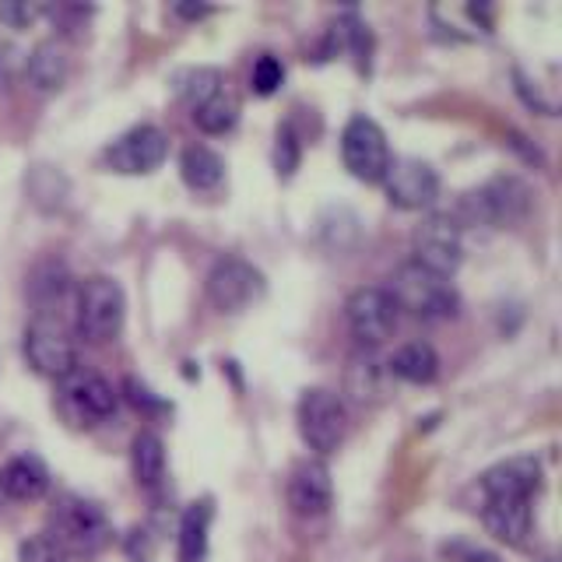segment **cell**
<instances>
[{
	"label": "cell",
	"instance_id": "1",
	"mask_svg": "<svg viewBox=\"0 0 562 562\" xmlns=\"http://www.w3.org/2000/svg\"><path fill=\"white\" fill-rule=\"evenodd\" d=\"M386 292L397 310H408L418 321H450L461 310V295L450 285V278L418 268L415 260L401 263Z\"/></svg>",
	"mask_w": 562,
	"mask_h": 562
},
{
	"label": "cell",
	"instance_id": "2",
	"mask_svg": "<svg viewBox=\"0 0 562 562\" xmlns=\"http://www.w3.org/2000/svg\"><path fill=\"white\" fill-rule=\"evenodd\" d=\"M49 538L60 544L64 552L75 555H95L113 541L110 517L102 514V506L81 496H64L49 514Z\"/></svg>",
	"mask_w": 562,
	"mask_h": 562
},
{
	"label": "cell",
	"instance_id": "3",
	"mask_svg": "<svg viewBox=\"0 0 562 562\" xmlns=\"http://www.w3.org/2000/svg\"><path fill=\"white\" fill-rule=\"evenodd\" d=\"M123 316H127V299H123V289L113 278L95 274L81 281L75 299V327L85 341H113L123 330Z\"/></svg>",
	"mask_w": 562,
	"mask_h": 562
},
{
	"label": "cell",
	"instance_id": "4",
	"mask_svg": "<svg viewBox=\"0 0 562 562\" xmlns=\"http://www.w3.org/2000/svg\"><path fill=\"white\" fill-rule=\"evenodd\" d=\"M464 218L474 225H492V228H506L527 218L531 211V190L517 176H496L485 187L471 190L461 198Z\"/></svg>",
	"mask_w": 562,
	"mask_h": 562
},
{
	"label": "cell",
	"instance_id": "5",
	"mask_svg": "<svg viewBox=\"0 0 562 562\" xmlns=\"http://www.w3.org/2000/svg\"><path fill=\"white\" fill-rule=\"evenodd\" d=\"M295 422H299V436H303V443L316 457H327V453L338 450L345 432H348L345 401L334 391H324V386H313V391H306L303 397H299Z\"/></svg>",
	"mask_w": 562,
	"mask_h": 562
},
{
	"label": "cell",
	"instance_id": "6",
	"mask_svg": "<svg viewBox=\"0 0 562 562\" xmlns=\"http://www.w3.org/2000/svg\"><path fill=\"white\" fill-rule=\"evenodd\" d=\"M341 158L356 180L383 183L386 169H391V145H386L380 123L369 116H351L341 131Z\"/></svg>",
	"mask_w": 562,
	"mask_h": 562
},
{
	"label": "cell",
	"instance_id": "7",
	"mask_svg": "<svg viewBox=\"0 0 562 562\" xmlns=\"http://www.w3.org/2000/svg\"><path fill=\"white\" fill-rule=\"evenodd\" d=\"M263 292H268V281H263V274L250 260L222 257V260H215V268L207 271V299L218 313L250 310L260 303Z\"/></svg>",
	"mask_w": 562,
	"mask_h": 562
},
{
	"label": "cell",
	"instance_id": "8",
	"mask_svg": "<svg viewBox=\"0 0 562 562\" xmlns=\"http://www.w3.org/2000/svg\"><path fill=\"white\" fill-rule=\"evenodd\" d=\"M345 316H348L351 334H356V341L366 348L383 345L397 327V306H394L391 292L380 289V285L351 292L348 303H345Z\"/></svg>",
	"mask_w": 562,
	"mask_h": 562
},
{
	"label": "cell",
	"instance_id": "9",
	"mask_svg": "<svg viewBox=\"0 0 562 562\" xmlns=\"http://www.w3.org/2000/svg\"><path fill=\"white\" fill-rule=\"evenodd\" d=\"M412 250H415L418 268L450 278L457 268H461V257H464L461 225H457L450 215H429L426 222L415 228Z\"/></svg>",
	"mask_w": 562,
	"mask_h": 562
},
{
	"label": "cell",
	"instance_id": "10",
	"mask_svg": "<svg viewBox=\"0 0 562 562\" xmlns=\"http://www.w3.org/2000/svg\"><path fill=\"white\" fill-rule=\"evenodd\" d=\"M166 151H169L166 134L151 127V123H140V127L120 134L102 158L120 176H148L166 162Z\"/></svg>",
	"mask_w": 562,
	"mask_h": 562
},
{
	"label": "cell",
	"instance_id": "11",
	"mask_svg": "<svg viewBox=\"0 0 562 562\" xmlns=\"http://www.w3.org/2000/svg\"><path fill=\"white\" fill-rule=\"evenodd\" d=\"M386 201L401 211L432 207L439 198V176L422 158H391V169L383 176Z\"/></svg>",
	"mask_w": 562,
	"mask_h": 562
},
{
	"label": "cell",
	"instance_id": "12",
	"mask_svg": "<svg viewBox=\"0 0 562 562\" xmlns=\"http://www.w3.org/2000/svg\"><path fill=\"white\" fill-rule=\"evenodd\" d=\"M25 359L40 376L46 380H67L70 373H78V348L75 341L57 324H32L25 330Z\"/></svg>",
	"mask_w": 562,
	"mask_h": 562
},
{
	"label": "cell",
	"instance_id": "13",
	"mask_svg": "<svg viewBox=\"0 0 562 562\" xmlns=\"http://www.w3.org/2000/svg\"><path fill=\"white\" fill-rule=\"evenodd\" d=\"M120 394L99 373H70L64 380V408L78 422H102L116 412Z\"/></svg>",
	"mask_w": 562,
	"mask_h": 562
},
{
	"label": "cell",
	"instance_id": "14",
	"mask_svg": "<svg viewBox=\"0 0 562 562\" xmlns=\"http://www.w3.org/2000/svg\"><path fill=\"white\" fill-rule=\"evenodd\" d=\"M541 488V464L535 457H509L482 474L485 499H531Z\"/></svg>",
	"mask_w": 562,
	"mask_h": 562
},
{
	"label": "cell",
	"instance_id": "15",
	"mask_svg": "<svg viewBox=\"0 0 562 562\" xmlns=\"http://www.w3.org/2000/svg\"><path fill=\"white\" fill-rule=\"evenodd\" d=\"M330 503H334V485L327 464L321 457L316 461H303L289 479V506L299 517H324Z\"/></svg>",
	"mask_w": 562,
	"mask_h": 562
},
{
	"label": "cell",
	"instance_id": "16",
	"mask_svg": "<svg viewBox=\"0 0 562 562\" xmlns=\"http://www.w3.org/2000/svg\"><path fill=\"white\" fill-rule=\"evenodd\" d=\"M46 488H49V468L43 464V457L18 453L4 468H0V492L14 503L43 499Z\"/></svg>",
	"mask_w": 562,
	"mask_h": 562
},
{
	"label": "cell",
	"instance_id": "17",
	"mask_svg": "<svg viewBox=\"0 0 562 562\" xmlns=\"http://www.w3.org/2000/svg\"><path fill=\"white\" fill-rule=\"evenodd\" d=\"M485 527L506 544H524L531 535V499H485Z\"/></svg>",
	"mask_w": 562,
	"mask_h": 562
},
{
	"label": "cell",
	"instance_id": "18",
	"mask_svg": "<svg viewBox=\"0 0 562 562\" xmlns=\"http://www.w3.org/2000/svg\"><path fill=\"white\" fill-rule=\"evenodd\" d=\"M134 479L145 492H158L166 485V443L158 432H137L131 447Z\"/></svg>",
	"mask_w": 562,
	"mask_h": 562
},
{
	"label": "cell",
	"instance_id": "19",
	"mask_svg": "<svg viewBox=\"0 0 562 562\" xmlns=\"http://www.w3.org/2000/svg\"><path fill=\"white\" fill-rule=\"evenodd\" d=\"M386 373L404 380V383H432L439 376V356H436V348L426 345V341H408V345H401L391 362H386Z\"/></svg>",
	"mask_w": 562,
	"mask_h": 562
},
{
	"label": "cell",
	"instance_id": "20",
	"mask_svg": "<svg viewBox=\"0 0 562 562\" xmlns=\"http://www.w3.org/2000/svg\"><path fill=\"white\" fill-rule=\"evenodd\" d=\"M67 53L60 43H40L32 49V57H29V67H25V75L32 81V88H40V92H57V88L67 81Z\"/></svg>",
	"mask_w": 562,
	"mask_h": 562
},
{
	"label": "cell",
	"instance_id": "21",
	"mask_svg": "<svg viewBox=\"0 0 562 562\" xmlns=\"http://www.w3.org/2000/svg\"><path fill=\"white\" fill-rule=\"evenodd\" d=\"M211 517H215V506H211V499L193 503L183 514V520H180V562H204Z\"/></svg>",
	"mask_w": 562,
	"mask_h": 562
},
{
	"label": "cell",
	"instance_id": "22",
	"mask_svg": "<svg viewBox=\"0 0 562 562\" xmlns=\"http://www.w3.org/2000/svg\"><path fill=\"white\" fill-rule=\"evenodd\" d=\"M180 172L187 187L193 190H215L225 180V162L218 151H211L207 145H190L180 158Z\"/></svg>",
	"mask_w": 562,
	"mask_h": 562
},
{
	"label": "cell",
	"instance_id": "23",
	"mask_svg": "<svg viewBox=\"0 0 562 562\" xmlns=\"http://www.w3.org/2000/svg\"><path fill=\"white\" fill-rule=\"evenodd\" d=\"M172 88L190 110H198L201 102H207L211 95H218L225 88V75L218 67H183L172 75Z\"/></svg>",
	"mask_w": 562,
	"mask_h": 562
},
{
	"label": "cell",
	"instance_id": "24",
	"mask_svg": "<svg viewBox=\"0 0 562 562\" xmlns=\"http://www.w3.org/2000/svg\"><path fill=\"white\" fill-rule=\"evenodd\" d=\"M190 113L204 134H228L239 120V99L228 92V88H222L218 95H211L207 102H201L198 110H190Z\"/></svg>",
	"mask_w": 562,
	"mask_h": 562
},
{
	"label": "cell",
	"instance_id": "25",
	"mask_svg": "<svg viewBox=\"0 0 562 562\" xmlns=\"http://www.w3.org/2000/svg\"><path fill=\"white\" fill-rule=\"evenodd\" d=\"M386 366H380L373 356H356L348 366V394L351 397H373V394H383V386H386Z\"/></svg>",
	"mask_w": 562,
	"mask_h": 562
},
{
	"label": "cell",
	"instance_id": "26",
	"mask_svg": "<svg viewBox=\"0 0 562 562\" xmlns=\"http://www.w3.org/2000/svg\"><path fill=\"white\" fill-rule=\"evenodd\" d=\"M281 81H285V67H281L278 57H271V53H263V57L254 64L250 70V85H254V92L257 95H274Z\"/></svg>",
	"mask_w": 562,
	"mask_h": 562
},
{
	"label": "cell",
	"instance_id": "27",
	"mask_svg": "<svg viewBox=\"0 0 562 562\" xmlns=\"http://www.w3.org/2000/svg\"><path fill=\"white\" fill-rule=\"evenodd\" d=\"M18 562H67V552L49 535H35V538L22 541Z\"/></svg>",
	"mask_w": 562,
	"mask_h": 562
},
{
	"label": "cell",
	"instance_id": "28",
	"mask_svg": "<svg viewBox=\"0 0 562 562\" xmlns=\"http://www.w3.org/2000/svg\"><path fill=\"white\" fill-rule=\"evenodd\" d=\"M299 166V140L292 134V127L278 131V145H274V169L278 176H292Z\"/></svg>",
	"mask_w": 562,
	"mask_h": 562
},
{
	"label": "cell",
	"instance_id": "29",
	"mask_svg": "<svg viewBox=\"0 0 562 562\" xmlns=\"http://www.w3.org/2000/svg\"><path fill=\"white\" fill-rule=\"evenodd\" d=\"M46 8L40 4H22V0H4L0 4V22H8L11 29H29L35 18H43Z\"/></svg>",
	"mask_w": 562,
	"mask_h": 562
},
{
	"label": "cell",
	"instance_id": "30",
	"mask_svg": "<svg viewBox=\"0 0 562 562\" xmlns=\"http://www.w3.org/2000/svg\"><path fill=\"white\" fill-rule=\"evenodd\" d=\"M127 397L137 404V408H148V412H169V404L166 401H158L145 383H137V380H127Z\"/></svg>",
	"mask_w": 562,
	"mask_h": 562
},
{
	"label": "cell",
	"instance_id": "31",
	"mask_svg": "<svg viewBox=\"0 0 562 562\" xmlns=\"http://www.w3.org/2000/svg\"><path fill=\"white\" fill-rule=\"evenodd\" d=\"M176 14L190 18V22H198V18H207L211 14V8H204V4H176Z\"/></svg>",
	"mask_w": 562,
	"mask_h": 562
},
{
	"label": "cell",
	"instance_id": "32",
	"mask_svg": "<svg viewBox=\"0 0 562 562\" xmlns=\"http://www.w3.org/2000/svg\"><path fill=\"white\" fill-rule=\"evenodd\" d=\"M468 562H499V555H492V552H479V555H471Z\"/></svg>",
	"mask_w": 562,
	"mask_h": 562
}]
</instances>
